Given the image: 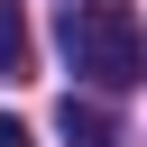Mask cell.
<instances>
[{
	"label": "cell",
	"instance_id": "1",
	"mask_svg": "<svg viewBox=\"0 0 147 147\" xmlns=\"http://www.w3.org/2000/svg\"><path fill=\"white\" fill-rule=\"evenodd\" d=\"M55 37H64V64H74L83 83H101V92H129L138 64H147V46H138V9H129V0H64Z\"/></svg>",
	"mask_w": 147,
	"mask_h": 147
},
{
	"label": "cell",
	"instance_id": "2",
	"mask_svg": "<svg viewBox=\"0 0 147 147\" xmlns=\"http://www.w3.org/2000/svg\"><path fill=\"white\" fill-rule=\"evenodd\" d=\"M55 129H64V147H119V119H110L101 101H74V92H64Z\"/></svg>",
	"mask_w": 147,
	"mask_h": 147
},
{
	"label": "cell",
	"instance_id": "3",
	"mask_svg": "<svg viewBox=\"0 0 147 147\" xmlns=\"http://www.w3.org/2000/svg\"><path fill=\"white\" fill-rule=\"evenodd\" d=\"M28 74V18H18V0H0V83H18Z\"/></svg>",
	"mask_w": 147,
	"mask_h": 147
},
{
	"label": "cell",
	"instance_id": "4",
	"mask_svg": "<svg viewBox=\"0 0 147 147\" xmlns=\"http://www.w3.org/2000/svg\"><path fill=\"white\" fill-rule=\"evenodd\" d=\"M0 147H28V119H9V110H0Z\"/></svg>",
	"mask_w": 147,
	"mask_h": 147
}]
</instances>
